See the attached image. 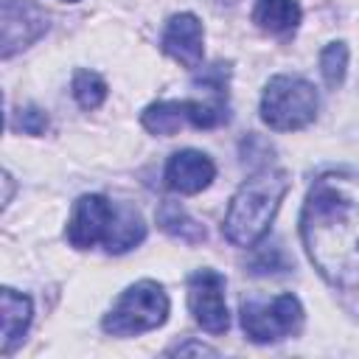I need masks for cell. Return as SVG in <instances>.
Wrapping results in <instances>:
<instances>
[{
  "label": "cell",
  "instance_id": "cell-1",
  "mask_svg": "<svg viewBox=\"0 0 359 359\" xmlns=\"http://www.w3.org/2000/svg\"><path fill=\"white\" fill-rule=\"evenodd\" d=\"M303 247L317 272L339 289L359 286V177L323 174L300 213Z\"/></svg>",
  "mask_w": 359,
  "mask_h": 359
},
{
  "label": "cell",
  "instance_id": "cell-2",
  "mask_svg": "<svg viewBox=\"0 0 359 359\" xmlns=\"http://www.w3.org/2000/svg\"><path fill=\"white\" fill-rule=\"evenodd\" d=\"M286 191L289 174L280 168H261L250 180H244L224 213V238L236 247L258 244L266 236Z\"/></svg>",
  "mask_w": 359,
  "mask_h": 359
},
{
  "label": "cell",
  "instance_id": "cell-3",
  "mask_svg": "<svg viewBox=\"0 0 359 359\" xmlns=\"http://www.w3.org/2000/svg\"><path fill=\"white\" fill-rule=\"evenodd\" d=\"M317 90L300 76H275L261 95V118L275 132L303 129L317 118Z\"/></svg>",
  "mask_w": 359,
  "mask_h": 359
},
{
  "label": "cell",
  "instance_id": "cell-4",
  "mask_svg": "<svg viewBox=\"0 0 359 359\" xmlns=\"http://www.w3.org/2000/svg\"><path fill=\"white\" fill-rule=\"evenodd\" d=\"M168 320V294L154 280H137L115 300L104 317V331L112 337H132L151 331Z\"/></svg>",
  "mask_w": 359,
  "mask_h": 359
},
{
  "label": "cell",
  "instance_id": "cell-5",
  "mask_svg": "<svg viewBox=\"0 0 359 359\" xmlns=\"http://www.w3.org/2000/svg\"><path fill=\"white\" fill-rule=\"evenodd\" d=\"M303 325V306L294 294H278L269 303H241V328L252 342H278L297 334Z\"/></svg>",
  "mask_w": 359,
  "mask_h": 359
},
{
  "label": "cell",
  "instance_id": "cell-6",
  "mask_svg": "<svg viewBox=\"0 0 359 359\" xmlns=\"http://www.w3.org/2000/svg\"><path fill=\"white\" fill-rule=\"evenodd\" d=\"M224 121H227L224 101H154L140 115V123L151 135H174L185 123L196 129H213Z\"/></svg>",
  "mask_w": 359,
  "mask_h": 359
},
{
  "label": "cell",
  "instance_id": "cell-7",
  "mask_svg": "<svg viewBox=\"0 0 359 359\" xmlns=\"http://www.w3.org/2000/svg\"><path fill=\"white\" fill-rule=\"evenodd\" d=\"M188 309L208 334H224L230 328L224 278L216 269H196L188 278Z\"/></svg>",
  "mask_w": 359,
  "mask_h": 359
},
{
  "label": "cell",
  "instance_id": "cell-8",
  "mask_svg": "<svg viewBox=\"0 0 359 359\" xmlns=\"http://www.w3.org/2000/svg\"><path fill=\"white\" fill-rule=\"evenodd\" d=\"M45 31H48V14L34 0H3V11H0L3 59L36 42Z\"/></svg>",
  "mask_w": 359,
  "mask_h": 359
},
{
  "label": "cell",
  "instance_id": "cell-9",
  "mask_svg": "<svg viewBox=\"0 0 359 359\" xmlns=\"http://www.w3.org/2000/svg\"><path fill=\"white\" fill-rule=\"evenodd\" d=\"M112 219V202H107L101 194H84L73 205L70 222H67V241L76 250H90L93 244L107 238Z\"/></svg>",
  "mask_w": 359,
  "mask_h": 359
},
{
  "label": "cell",
  "instance_id": "cell-10",
  "mask_svg": "<svg viewBox=\"0 0 359 359\" xmlns=\"http://www.w3.org/2000/svg\"><path fill=\"white\" fill-rule=\"evenodd\" d=\"M202 42H205L202 22L196 20V14L182 11V14H174V17L165 22L160 48H163L171 59H177L180 65H185V67L194 70V67H199V62H202Z\"/></svg>",
  "mask_w": 359,
  "mask_h": 359
},
{
  "label": "cell",
  "instance_id": "cell-11",
  "mask_svg": "<svg viewBox=\"0 0 359 359\" xmlns=\"http://www.w3.org/2000/svg\"><path fill=\"white\" fill-rule=\"evenodd\" d=\"M213 177H216L213 160L196 149L174 151L165 163V182L177 194H199L213 182Z\"/></svg>",
  "mask_w": 359,
  "mask_h": 359
},
{
  "label": "cell",
  "instance_id": "cell-12",
  "mask_svg": "<svg viewBox=\"0 0 359 359\" xmlns=\"http://www.w3.org/2000/svg\"><path fill=\"white\" fill-rule=\"evenodd\" d=\"M143 238H146L143 216L132 205H126V202L112 205V219H109V230H107L104 247L109 252H126L135 244H140Z\"/></svg>",
  "mask_w": 359,
  "mask_h": 359
},
{
  "label": "cell",
  "instance_id": "cell-13",
  "mask_svg": "<svg viewBox=\"0 0 359 359\" xmlns=\"http://www.w3.org/2000/svg\"><path fill=\"white\" fill-rule=\"evenodd\" d=\"M0 303H3V353L8 356L14 351V345L22 339V334L31 325V297L14 292V289H3L0 292Z\"/></svg>",
  "mask_w": 359,
  "mask_h": 359
},
{
  "label": "cell",
  "instance_id": "cell-14",
  "mask_svg": "<svg viewBox=\"0 0 359 359\" xmlns=\"http://www.w3.org/2000/svg\"><path fill=\"white\" fill-rule=\"evenodd\" d=\"M252 22L266 34L286 36L300 25V6L297 0H258L252 8Z\"/></svg>",
  "mask_w": 359,
  "mask_h": 359
},
{
  "label": "cell",
  "instance_id": "cell-15",
  "mask_svg": "<svg viewBox=\"0 0 359 359\" xmlns=\"http://www.w3.org/2000/svg\"><path fill=\"white\" fill-rule=\"evenodd\" d=\"M157 224H160V230H165L168 236L185 241V244H196V241L205 238V227L196 224L185 213V208L180 202H171V199L160 202V208H157Z\"/></svg>",
  "mask_w": 359,
  "mask_h": 359
},
{
  "label": "cell",
  "instance_id": "cell-16",
  "mask_svg": "<svg viewBox=\"0 0 359 359\" xmlns=\"http://www.w3.org/2000/svg\"><path fill=\"white\" fill-rule=\"evenodd\" d=\"M73 98L81 109H95L107 98V81L93 70H79L73 76Z\"/></svg>",
  "mask_w": 359,
  "mask_h": 359
},
{
  "label": "cell",
  "instance_id": "cell-17",
  "mask_svg": "<svg viewBox=\"0 0 359 359\" xmlns=\"http://www.w3.org/2000/svg\"><path fill=\"white\" fill-rule=\"evenodd\" d=\"M345 67H348V45L345 42H331L323 48L320 53V73L325 79V84L331 90H337L345 79Z\"/></svg>",
  "mask_w": 359,
  "mask_h": 359
},
{
  "label": "cell",
  "instance_id": "cell-18",
  "mask_svg": "<svg viewBox=\"0 0 359 359\" xmlns=\"http://www.w3.org/2000/svg\"><path fill=\"white\" fill-rule=\"evenodd\" d=\"M283 269H289V258H286L283 247H278V244H264L250 258V272H255V275L283 272Z\"/></svg>",
  "mask_w": 359,
  "mask_h": 359
},
{
  "label": "cell",
  "instance_id": "cell-19",
  "mask_svg": "<svg viewBox=\"0 0 359 359\" xmlns=\"http://www.w3.org/2000/svg\"><path fill=\"white\" fill-rule=\"evenodd\" d=\"M17 129H22L25 135H45V129H48V115L39 109V107H25V109H20L17 112Z\"/></svg>",
  "mask_w": 359,
  "mask_h": 359
},
{
  "label": "cell",
  "instance_id": "cell-20",
  "mask_svg": "<svg viewBox=\"0 0 359 359\" xmlns=\"http://www.w3.org/2000/svg\"><path fill=\"white\" fill-rule=\"evenodd\" d=\"M227 76H230V67L222 65V62H216L213 67H208V70H202V73L196 76V84H202V87H208V90H213V93H224Z\"/></svg>",
  "mask_w": 359,
  "mask_h": 359
},
{
  "label": "cell",
  "instance_id": "cell-21",
  "mask_svg": "<svg viewBox=\"0 0 359 359\" xmlns=\"http://www.w3.org/2000/svg\"><path fill=\"white\" fill-rule=\"evenodd\" d=\"M171 353H180V356H185V353H208V356H216V351H213V348H208V345H202V342L177 345V348H171Z\"/></svg>",
  "mask_w": 359,
  "mask_h": 359
},
{
  "label": "cell",
  "instance_id": "cell-22",
  "mask_svg": "<svg viewBox=\"0 0 359 359\" xmlns=\"http://www.w3.org/2000/svg\"><path fill=\"white\" fill-rule=\"evenodd\" d=\"M3 182H6V194H3V205H8V199H11V174H3Z\"/></svg>",
  "mask_w": 359,
  "mask_h": 359
},
{
  "label": "cell",
  "instance_id": "cell-23",
  "mask_svg": "<svg viewBox=\"0 0 359 359\" xmlns=\"http://www.w3.org/2000/svg\"><path fill=\"white\" fill-rule=\"evenodd\" d=\"M65 3H79V0H65Z\"/></svg>",
  "mask_w": 359,
  "mask_h": 359
}]
</instances>
